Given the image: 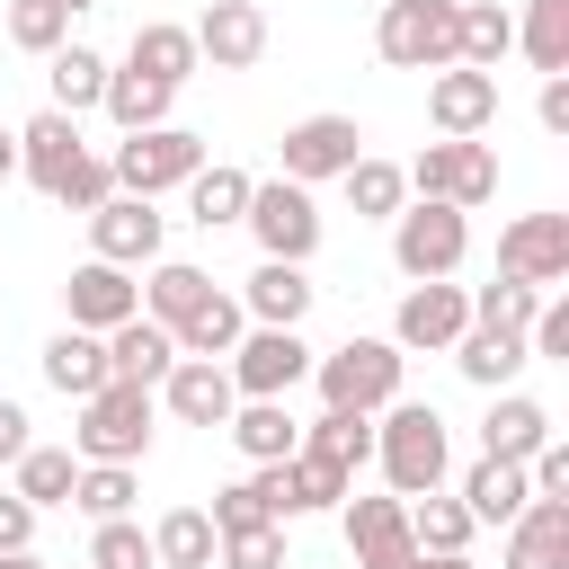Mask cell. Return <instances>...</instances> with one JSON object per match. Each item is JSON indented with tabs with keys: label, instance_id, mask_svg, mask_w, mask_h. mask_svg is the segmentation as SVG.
Returning <instances> with one entry per match:
<instances>
[{
	"label": "cell",
	"instance_id": "obj_27",
	"mask_svg": "<svg viewBox=\"0 0 569 569\" xmlns=\"http://www.w3.org/2000/svg\"><path fill=\"white\" fill-rule=\"evenodd\" d=\"M44 382H53L62 400H89V391L107 382V338H98V329H62V338H44Z\"/></svg>",
	"mask_w": 569,
	"mask_h": 569
},
{
	"label": "cell",
	"instance_id": "obj_33",
	"mask_svg": "<svg viewBox=\"0 0 569 569\" xmlns=\"http://www.w3.org/2000/svg\"><path fill=\"white\" fill-rule=\"evenodd\" d=\"M249 169H231V160H213V169H196L187 178V222H204V231H222V222H240V204H249Z\"/></svg>",
	"mask_w": 569,
	"mask_h": 569
},
{
	"label": "cell",
	"instance_id": "obj_12",
	"mask_svg": "<svg viewBox=\"0 0 569 569\" xmlns=\"http://www.w3.org/2000/svg\"><path fill=\"white\" fill-rule=\"evenodd\" d=\"M160 409L178 418V427H222L231 409H240V391H231V373H222V356H178L160 382Z\"/></svg>",
	"mask_w": 569,
	"mask_h": 569
},
{
	"label": "cell",
	"instance_id": "obj_36",
	"mask_svg": "<svg viewBox=\"0 0 569 569\" xmlns=\"http://www.w3.org/2000/svg\"><path fill=\"white\" fill-rule=\"evenodd\" d=\"M213 516L204 507H169L160 525H151V551H160V569H213Z\"/></svg>",
	"mask_w": 569,
	"mask_h": 569
},
{
	"label": "cell",
	"instance_id": "obj_9",
	"mask_svg": "<svg viewBox=\"0 0 569 569\" xmlns=\"http://www.w3.org/2000/svg\"><path fill=\"white\" fill-rule=\"evenodd\" d=\"M240 222L258 231V249L267 258H311L320 249V204H311V187H293V178H267V187H249V204H240Z\"/></svg>",
	"mask_w": 569,
	"mask_h": 569
},
{
	"label": "cell",
	"instance_id": "obj_24",
	"mask_svg": "<svg viewBox=\"0 0 569 569\" xmlns=\"http://www.w3.org/2000/svg\"><path fill=\"white\" fill-rule=\"evenodd\" d=\"M542 436H551V409H542V400H525V391H489V418H480V453H498V462H525Z\"/></svg>",
	"mask_w": 569,
	"mask_h": 569
},
{
	"label": "cell",
	"instance_id": "obj_5",
	"mask_svg": "<svg viewBox=\"0 0 569 569\" xmlns=\"http://www.w3.org/2000/svg\"><path fill=\"white\" fill-rule=\"evenodd\" d=\"M462 249H471V213H462V204L418 196V204H400V213H391V267H400L409 284L453 276V267H462Z\"/></svg>",
	"mask_w": 569,
	"mask_h": 569
},
{
	"label": "cell",
	"instance_id": "obj_20",
	"mask_svg": "<svg viewBox=\"0 0 569 569\" xmlns=\"http://www.w3.org/2000/svg\"><path fill=\"white\" fill-rule=\"evenodd\" d=\"M311 293H320V284H311L293 258H258V276H249V293H240V311H249L258 329H302Z\"/></svg>",
	"mask_w": 569,
	"mask_h": 569
},
{
	"label": "cell",
	"instance_id": "obj_23",
	"mask_svg": "<svg viewBox=\"0 0 569 569\" xmlns=\"http://www.w3.org/2000/svg\"><path fill=\"white\" fill-rule=\"evenodd\" d=\"M445 356H453V365H462V382H480V391H507V382H516V373L533 365L516 329H480V320H471V329H462V338H453Z\"/></svg>",
	"mask_w": 569,
	"mask_h": 569
},
{
	"label": "cell",
	"instance_id": "obj_44",
	"mask_svg": "<svg viewBox=\"0 0 569 569\" xmlns=\"http://www.w3.org/2000/svg\"><path fill=\"white\" fill-rule=\"evenodd\" d=\"M89 569H160V551H151V533L133 516H107L98 542H89Z\"/></svg>",
	"mask_w": 569,
	"mask_h": 569
},
{
	"label": "cell",
	"instance_id": "obj_6",
	"mask_svg": "<svg viewBox=\"0 0 569 569\" xmlns=\"http://www.w3.org/2000/svg\"><path fill=\"white\" fill-rule=\"evenodd\" d=\"M400 178H409L418 196H436V204H462V213H471V204H489V196H498V151H489L480 133H445V142H427Z\"/></svg>",
	"mask_w": 569,
	"mask_h": 569
},
{
	"label": "cell",
	"instance_id": "obj_16",
	"mask_svg": "<svg viewBox=\"0 0 569 569\" xmlns=\"http://www.w3.org/2000/svg\"><path fill=\"white\" fill-rule=\"evenodd\" d=\"M427 116H436V133H489L498 124V71H471V62L427 71Z\"/></svg>",
	"mask_w": 569,
	"mask_h": 569
},
{
	"label": "cell",
	"instance_id": "obj_10",
	"mask_svg": "<svg viewBox=\"0 0 569 569\" xmlns=\"http://www.w3.org/2000/svg\"><path fill=\"white\" fill-rule=\"evenodd\" d=\"M462 329H471V293H462V284H445V276L409 284V293H400V311H391V347H400V356H445Z\"/></svg>",
	"mask_w": 569,
	"mask_h": 569
},
{
	"label": "cell",
	"instance_id": "obj_8",
	"mask_svg": "<svg viewBox=\"0 0 569 569\" xmlns=\"http://www.w3.org/2000/svg\"><path fill=\"white\" fill-rule=\"evenodd\" d=\"M222 373H231V391L240 400H284L302 373H311V347H302V329H240V347L222 356Z\"/></svg>",
	"mask_w": 569,
	"mask_h": 569
},
{
	"label": "cell",
	"instance_id": "obj_43",
	"mask_svg": "<svg viewBox=\"0 0 569 569\" xmlns=\"http://www.w3.org/2000/svg\"><path fill=\"white\" fill-rule=\"evenodd\" d=\"M9 44H18V53L71 44V9H62V0H9Z\"/></svg>",
	"mask_w": 569,
	"mask_h": 569
},
{
	"label": "cell",
	"instance_id": "obj_19",
	"mask_svg": "<svg viewBox=\"0 0 569 569\" xmlns=\"http://www.w3.org/2000/svg\"><path fill=\"white\" fill-rule=\"evenodd\" d=\"M498 569H569V498H525L507 516V560Z\"/></svg>",
	"mask_w": 569,
	"mask_h": 569
},
{
	"label": "cell",
	"instance_id": "obj_41",
	"mask_svg": "<svg viewBox=\"0 0 569 569\" xmlns=\"http://www.w3.org/2000/svg\"><path fill=\"white\" fill-rule=\"evenodd\" d=\"M533 311H542V293H533V284H516V276H498V284H480V293H471V320H480V329H516V338H525V329H533Z\"/></svg>",
	"mask_w": 569,
	"mask_h": 569
},
{
	"label": "cell",
	"instance_id": "obj_13",
	"mask_svg": "<svg viewBox=\"0 0 569 569\" xmlns=\"http://www.w3.org/2000/svg\"><path fill=\"white\" fill-rule=\"evenodd\" d=\"M284 178L293 187H320V178H338L356 151H365V133H356V116H302V124H284Z\"/></svg>",
	"mask_w": 569,
	"mask_h": 569
},
{
	"label": "cell",
	"instance_id": "obj_28",
	"mask_svg": "<svg viewBox=\"0 0 569 569\" xmlns=\"http://www.w3.org/2000/svg\"><path fill=\"white\" fill-rule=\"evenodd\" d=\"M222 427H231V445H240L249 462H284V453L302 445V427H293V409H284V400H240Z\"/></svg>",
	"mask_w": 569,
	"mask_h": 569
},
{
	"label": "cell",
	"instance_id": "obj_21",
	"mask_svg": "<svg viewBox=\"0 0 569 569\" xmlns=\"http://www.w3.org/2000/svg\"><path fill=\"white\" fill-rule=\"evenodd\" d=\"M80 151H89V142H80V116H62V107H44V116L18 124V178H36V187H53Z\"/></svg>",
	"mask_w": 569,
	"mask_h": 569
},
{
	"label": "cell",
	"instance_id": "obj_53",
	"mask_svg": "<svg viewBox=\"0 0 569 569\" xmlns=\"http://www.w3.org/2000/svg\"><path fill=\"white\" fill-rule=\"evenodd\" d=\"M0 569H44V560L36 551H0Z\"/></svg>",
	"mask_w": 569,
	"mask_h": 569
},
{
	"label": "cell",
	"instance_id": "obj_7",
	"mask_svg": "<svg viewBox=\"0 0 569 569\" xmlns=\"http://www.w3.org/2000/svg\"><path fill=\"white\" fill-rule=\"evenodd\" d=\"M453 9H462V0H382L373 53H382L391 71H445V62H453Z\"/></svg>",
	"mask_w": 569,
	"mask_h": 569
},
{
	"label": "cell",
	"instance_id": "obj_49",
	"mask_svg": "<svg viewBox=\"0 0 569 569\" xmlns=\"http://www.w3.org/2000/svg\"><path fill=\"white\" fill-rule=\"evenodd\" d=\"M533 116H542V133H569V71H551V80H542Z\"/></svg>",
	"mask_w": 569,
	"mask_h": 569
},
{
	"label": "cell",
	"instance_id": "obj_30",
	"mask_svg": "<svg viewBox=\"0 0 569 569\" xmlns=\"http://www.w3.org/2000/svg\"><path fill=\"white\" fill-rule=\"evenodd\" d=\"M107 71H116V62L89 53V44H53V53H44V80H53V107H62V116L98 107V98H107Z\"/></svg>",
	"mask_w": 569,
	"mask_h": 569
},
{
	"label": "cell",
	"instance_id": "obj_11",
	"mask_svg": "<svg viewBox=\"0 0 569 569\" xmlns=\"http://www.w3.org/2000/svg\"><path fill=\"white\" fill-rule=\"evenodd\" d=\"M498 276H516L533 293L569 284V213H516L498 231Z\"/></svg>",
	"mask_w": 569,
	"mask_h": 569
},
{
	"label": "cell",
	"instance_id": "obj_2",
	"mask_svg": "<svg viewBox=\"0 0 569 569\" xmlns=\"http://www.w3.org/2000/svg\"><path fill=\"white\" fill-rule=\"evenodd\" d=\"M71 453L80 462H142L151 453V382H98L80 400V427H71Z\"/></svg>",
	"mask_w": 569,
	"mask_h": 569
},
{
	"label": "cell",
	"instance_id": "obj_54",
	"mask_svg": "<svg viewBox=\"0 0 569 569\" xmlns=\"http://www.w3.org/2000/svg\"><path fill=\"white\" fill-rule=\"evenodd\" d=\"M62 9H71V18H80V9H98V0H62Z\"/></svg>",
	"mask_w": 569,
	"mask_h": 569
},
{
	"label": "cell",
	"instance_id": "obj_42",
	"mask_svg": "<svg viewBox=\"0 0 569 569\" xmlns=\"http://www.w3.org/2000/svg\"><path fill=\"white\" fill-rule=\"evenodd\" d=\"M71 507H89L98 525H107V516H124V507H133V462H80Z\"/></svg>",
	"mask_w": 569,
	"mask_h": 569
},
{
	"label": "cell",
	"instance_id": "obj_3",
	"mask_svg": "<svg viewBox=\"0 0 569 569\" xmlns=\"http://www.w3.org/2000/svg\"><path fill=\"white\" fill-rule=\"evenodd\" d=\"M400 347L391 338H347V347H329V356H311V382H320V400L329 409H391L400 400Z\"/></svg>",
	"mask_w": 569,
	"mask_h": 569
},
{
	"label": "cell",
	"instance_id": "obj_51",
	"mask_svg": "<svg viewBox=\"0 0 569 569\" xmlns=\"http://www.w3.org/2000/svg\"><path fill=\"white\" fill-rule=\"evenodd\" d=\"M400 569H471V551H409Z\"/></svg>",
	"mask_w": 569,
	"mask_h": 569
},
{
	"label": "cell",
	"instance_id": "obj_39",
	"mask_svg": "<svg viewBox=\"0 0 569 569\" xmlns=\"http://www.w3.org/2000/svg\"><path fill=\"white\" fill-rule=\"evenodd\" d=\"M302 453H320V462H373V418L365 409H320L311 418V436H302Z\"/></svg>",
	"mask_w": 569,
	"mask_h": 569
},
{
	"label": "cell",
	"instance_id": "obj_26",
	"mask_svg": "<svg viewBox=\"0 0 569 569\" xmlns=\"http://www.w3.org/2000/svg\"><path fill=\"white\" fill-rule=\"evenodd\" d=\"M507 53H516V18H507L498 0H462V9H453V62L498 71Z\"/></svg>",
	"mask_w": 569,
	"mask_h": 569
},
{
	"label": "cell",
	"instance_id": "obj_18",
	"mask_svg": "<svg viewBox=\"0 0 569 569\" xmlns=\"http://www.w3.org/2000/svg\"><path fill=\"white\" fill-rule=\"evenodd\" d=\"M196 53H204L213 71H249V62L267 53V9H258V0H204Z\"/></svg>",
	"mask_w": 569,
	"mask_h": 569
},
{
	"label": "cell",
	"instance_id": "obj_50",
	"mask_svg": "<svg viewBox=\"0 0 569 569\" xmlns=\"http://www.w3.org/2000/svg\"><path fill=\"white\" fill-rule=\"evenodd\" d=\"M27 445H36V436H27V409H18V400H0V462H18Z\"/></svg>",
	"mask_w": 569,
	"mask_h": 569
},
{
	"label": "cell",
	"instance_id": "obj_1",
	"mask_svg": "<svg viewBox=\"0 0 569 569\" xmlns=\"http://www.w3.org/2000/svg\"><path fill=\"white\" fill-rule=\"evenodd\" d=\"M373 462H382L391 498H427V489H445V462H453L445 418H436L427 400H391L382 427H373Z\"/></svg>",
	"mask_w": 569,
	"mask_h": 569
},
{
	"label": "cell",
	"instance_id": "obj_32",
	"mask_svg": "<svg viewBox=\"0 0 569 569\" xmlns=\"http://www.w3.org/2000/svg\"><path fill=\"white\" fill-rule=\"evenodd\" d=\"M204 293H213V276H204V267H187V258H151V284H142V320L178 329V320H187Z\"/></svg>",
	"mask_w": 569,
	"mask_h": 569
},
{
	"label": "cell",
	"instance_id": "obj_47",
	"mask_svg": "<svg viewBox=\"0 0 569 569\" xmlns=\"http://www.w3.org/2000/svg\"><path fill=\"white\" fill-rule=\"evenodd\" d=\"M213 569H284V525H249L213 542Z\"/></svg>",
	"mask_w": 569,
	"mask_h": 569
},
{
	"label": "cell",
	"instance_id": "obj_45",
	"mask_svg": "<svg viewBox=\"0 0 569 569\" xmlns=\"http://www.w3.org/2000/svg\"><path fill=\"white\" fill-rule=\"evenodd\" d=\"M44 196H53V204H71V213L107 204V196H116V169H107V151H80V160H71V169H62Z\"/></svg>",
	"mask_w": 569,
	"mask_h": 569
},
{
	"label": "cell",
	"instance_id": "obj_52",
	"mask_svg": "<svg viewBox=\"0 0 569 569\" xmlns=\"http://www.w3.org/2000/svg\"><path fill=\"white\" fill-rule=\"evenodd\" d=\"M9 178H18V133L0 124V187H9Z\"/></svg>",
	"mask_w": 569,
	"mask_h": 569
},
{
	"label": "cell",
	"instance_id": "obj_22",
	"mask_svg": "<svg viewBox=\"0 0 569 569\" xmlns=\"http://www.w3.org/2000/svg\"><path fill=\"white\" fill-rule=\"evenodd\" d=\"M169 365H178V338H169L160 320H142V311H133V320H116V329H107V373H116V382H160Z\"/></svg>",
	"mask_w": 569,
	"mask_h": 569
},
{
	"label": "cell",
	"instance_id": "obj_31",
	"mask_svg": "<svg viewBox=\"0 0 569 569\" xmlns=\"http://www.w3.org/2000/svg\"><path fill=\"white\" fill-rule=\"evenodd\" d=\"M338 187H347V204H356L365 222H391V213L409 204V178H400V160H373V151H356V160L338 169Z\"/></svg>",
	"mask_w": 569,
	"mask_h": 569
},
{
	"label": "cell",
	"instance_id": "obj_15",
	"mask_svg": "<svg viewBox=\"0 0 569 569\" xmlns=\"http://www.w3.org/2000/svg\"><path fill=\"white\" fill-rule=\"evenodd\" d=\"M338 516H347V551H356V569H400L418 542H409V498H338Z\"/></svg>",
	"mask_w": 569,
	"mask_h": 569
},
{
	"label": "cell",
	"instance_id": "obj_14",
	"mask_svg": "<svg viewBox=\"0 0 569 569\" xmlns=\"http://www.w3.org/2000/svg\"><path fill=\"white\" fill-rule=\"evenodd\" d=\"M160 213H151V196H107V204H89V249L107 258V267H151L160 258Z\"/></svg>",
	"mask_w": 569,
	"mask_h": 569
},
{
	"label": "cell",
	"instance_id": "obj_48",
	"mask_svg": "<svg viewBox=\"0 0 569 569\" xmlns=\"http://www.w3.org/2000/svg\"><path fill=\"white\" fill-rule=\"evenodd\" d=\"M27 542H36V507L18 489H0V551H27Z\"/></svg>",
	"mask_w": 569,
	"mask_h": 569
},
{
	"label": "cell",
	"instance_id": "obj_35",
	"mask_svg": "<svg viewBox=\"0 0 569 569\" xmlns=\"http://www.w3.org/2000/svg\"><path fill=\"white\" fill-rule=\"evenodd\" d=\"M9 471H18V498H27V507H71L80 453H71V445H27V453H18Z\"/></svg>",
	"mask_w": 569,
	"mask_h": 569
},
{
	"label": "cell",
	"instance_id": "obj_4",
	"mask_svg": "<svg viewBox=\"0 0 569 569\" xmlns=\"http://www.w3.org/2000/svg\"><path fill=\"white\" fill-rule=\"evenodd\" d=\"M107 169H116V196H169V187H187V178L204 169V133H187V124H142V133H124V142L107 151Z\"/></svg>",
	"mask_w": 569,
	"mask_h": 569
},
{
	"label": "cell",
	"instance_id": "obj_40",
	"mask_svg": "<svg viewBox=\"0 0 569 569\" xmlns=\"http://www.w3.org/2000/svg\"><path fill=\"white\" fill-rule=\"evenodd\" d=\"M471 533H480V525H471L462 498H436V489L409 498V542H418V551H471Z\"/></svg>",
	"mask_w": 569,
	"mask_h": 569
},
{
	"label": "cell",
	"instance_id": "obj_29",
	"mask_svg": "<svg viewBox=\"0 0 569 569\" xmlns=\"http://www.w3.org/2000/svg\"><path fill=\"white\" fill-rule=\"evenodd\" d=\"M525 498H533V489H525V462H498V453H480V462L462 471V507H471V525H507Z\"/></svg>",
	"mask_w": 569,
	"mask_h": 569
},
{
	"label": "cell",
	"instance_id": "obj_17",
	"mask_svg": "<svg viewBox=\"0 0 569 569\" xmlns=\"http://www.w3.org/2000/svg\"><path fill=\"white\" fill-rule=\"evenodd\" d=\"M62 311H71V329H116V320H133L142 311V284H133V267H107V258H89V267H71V284H62Z\"/></svg>",
	"mask_w": 569,
	"mask_h": 569
},
{
	"label": "cell",
	"instance_id": "obj_38",
	"mask_svg": "<svg viewBox=\"0 0 569 569\" xmlns=\"http://www.w3.org/2000/svg\"><path fill=\"white\" fill-rule=\"evenodd\" d=\"M516 44H525V62H533L542 80H551V71H569V0H525Z\"/></svg>",
	"mask_w": 569,
	"mask_h": 569
},
{
	"label": "cell",
	"instance_id": "obj_55",
	"mask_svg": "<svg viewBox=\"0 0 569 569\" xmlns=\"http://www.w3.org/2000/svg\"><path fill=\"white\" fill-rule=\"evenodd\" d=\"M80 569H89V560H80Z\"/></svg>",
	"mask_w": 569,
	"mask_h": 569
},
{
	"label": "cell",
	"instance_id": "obj_34",
	"mask_svg": "<svg viewBox=\"0 0 569 569\" xmlns=\"http://www.w3.org/2000/svg\"><path fill=\"white\" fill-rule=\"evenodd\" d=\"M240 329H249V311H240L231 293H204L169 338H178V356H231V347H240Z\"/></svg>",
	"mask_w": 569,
	"mask_h": 569
},
{
	"label": "cell",
	"instance_id": "obj_46",
	"mask_svg": "<svg viewBox=\"0 0 569 569\" xmlns=\"http://www.w3.org/2000/svg\"><path fill=\"white\" fill-rule=\"evenodd\" d=\"M249 525H276V507H267L258 471H249V480H222V489H213V533H249Z\"/></svg>",
	"mask_w": 569,
	"mask_h": 569
},
{
	"label": "cell",
	"instance_id": "obj_25",
	"mask_svg": "<svg viewBox=\"0 0 569 569\" xmlns=\"http://www.w3.org/2000/svg\"><path fill=\"white\" fill-rule=\"evenodd\" d=\"M133 71H151L160 89H187L196 71H204V53H196V27H169V18H151V27H133V53H124Z\"/></svg>",
	"mask_w": 569,
	"mask_h": 569
},
{
	"label": "cell",
	"instance_id": "obj_37",
	"mask_svg": "<svg viewBox=\"0 0 569 569\" xmlns=\"http://www.w3.org/2000/svg\"><path fill=\"white\" fill-rule=\"evenodd\" d=\"M169 98H178V89H160L151 71L124 62V71H107V98H98V107H107L124 133H142V124H169Z\"/></svg>",
	"mask_w": 569,
	"mask_h": 569
}]
</instances>
